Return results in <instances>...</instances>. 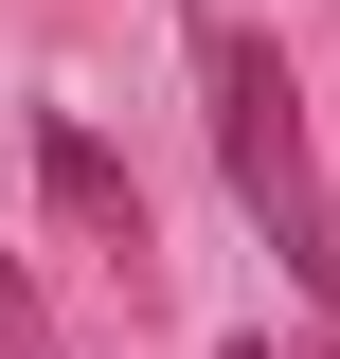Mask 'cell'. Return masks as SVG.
Returning <instances> with one entry per match:
<instances>
[{"label":"cell","mask_w":340,"mask_h":359,"mask_svg":"<svg viewBox=\"0 0 340 359\" xmlns=\"http://www.w3.org/2000/svg\"><path fill=\"white\" fill-rule=\"evenodd\" d=\"M179 54H197V108H215V162H233L251 233L287 252V287H304V306L340 323V198H323V144H304L287 54H269L251 18H179Z\"/></svg>","instance_id":"obj_1"},{"label":"cell","mask_w":340,"mask_h":359,"mask_svg":"<svg viewBox=\"0 0 340 359\" xmlns=\"http://www.w3.org/2000/svg\"><path fill=\"white\" fill-rule=\"evenodd\" d=\"M36 198H54V216H72L90 252L143 287V252H162V233H143V180L108 162V126H72V108H54V126H36Z\"/></svg>","instance_id":"obj_2"},{"label":"cell","mask_w":340,"mask_h":359,"mask_svg":"<svg viewBox=\"0 0 340 359\" xmlns=\"http://www.w3.org/2000/svg\"><path fill=\"white\" fill-rule=\"evenodd\" d=\"M0 359H54V306H36V269L0 252Z\"/></svg>","instance_id":"obj_3"},{"label":"cell","mask_w":340,"mask_h":359,"mask_svg":"<svg viewBox=\"0 0 340 359\" xmlns=\"http://www.w3.org/2000/svg\"><path fill=\"white\" fill-rule=\"evenodd\" d=\"M215 359H269V341H215Z\"/></svg>","instance_id":"obj_4"},{"label":"cell","mask_w":340,"mask_h":359,"mask_svg":"<svg viewBox=\"0 0 340 359\" xmlns=\"http://www.w3.org/2000/svg\"><path fill=\"white\" fill-rule=\"evenodd\" d=\"M323 359H340V341H323Z\"/></svg>","instance_id":"obj_5"}]
</instances>
